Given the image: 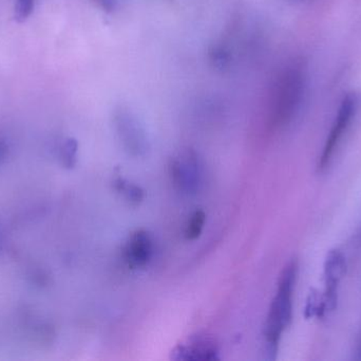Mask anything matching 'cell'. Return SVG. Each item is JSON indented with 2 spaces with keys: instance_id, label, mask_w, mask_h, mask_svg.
Segmentation results:
<instances>
[{
  "instance_id": "obj_15",
  "label": "cell",
  "mask_w": 361,
  "mask_h": 361,
  "mask_svg": "<svg viewBox=\"0 0 361 361\" xmlns=\"http://www.w3.org/2000/svg\"><path fill=\"white\" fill-rule=\"evenodd\" d=\"M93 1L106 12H112L116 6V0H93Z\"/></svg>"
},
{
  "instance_id": "obj_11",
  "label": "cell",
  "mask_w": 361,
  "mask_h": 361,
  "mask_svg": "<svg viewBox=\"0 0 361 361\" xmlns=\"http://www.w3.org/2000/svg\"><path fill=\"white\" fill-rule=\"evenodd\" d=\"M205 222V213L201 211V210L195 211L189 218L188 223H187L186 228H185V237L189 239V241L197 239L201 235L202 231H203Z\"/></svg>"
},
{
  "instance_id": "obj_4",
  "label": "cell",
  "mask_w": 361,
  "mask_h": 361,
  "mask_svg": "<svg viewBox=\"0 0 361 361\" xmlns=\"http://www.w3.org/2000/svg\"><path fill=\"white\" fill-rule=\"evenodd\" d=\"M169 174L173 186L184 193H195L201 182V167L197 154L186 150L169 165Z\"/></svg>"
},
{
  "instance_id": "obj_1",
  "label": "cell",
  "mask_w": 361,
  "mask_h": 361,
  "mask_svg": "<svg viewBox=\"0 0 361 361\" xmlns=\"http://www.w3.org/2000/svg\"><path fill=\"white\" fill-rule=\"evenodd\" d=\"M298 275V264L292 261L286 265L280 276L277 292L271 302L265 324V339L267 351L271 358H275L279 347L280 339L284 331L290 326L293 317V296Z\"/></svg>"
},
{
  "instance_id": "obj_8",
  "label": "cell",
  "mask_w": 361,
  "mask_h": 361,
  "mask_svg": "<svg viewBox=\"0 0 361 361\" xmlns=\"http://www.w3.org/2000/svg\"><path fill=\"white\" fill-rule=\"evenodd\" d=\"M218 348L212 339L199 337L176 348L173 358L176 360H218Z\"/></svg>"
},
{
  "instance_id": "obj_16",
  "label": "cell",
  "mask_w": 361,
  "mask_h": 361,
  "mask_svg": "<svg viewBox=\"0 0 361 361\" xmlns=\"http://www.w3.org/2000/svg\"><path fill=\"white\" fill-rule=\"evenodd\" d=\"M6 155H8V146L4 141H0V165L6 160Z\"/></svg>"
},
{
  "instance_id": "obj_12",
  "label": "cell",
  "mask_w": 361,
  "mask_h": 361,
  "mask_svg": "<svg viewBox=\"0 0 361 361\" xmlns=\"http://www.w3.org/2000/svg\"><path fill=\"white\" fill-rule=\"evenodd\" d=\"M78 156V142L74 139H67L61 148V160L63 167L71 169L75 165Z\"/></svg>"
},
{
  "instance_id": "obj_7",
  "label": "cell",
  "mask_w": 361,
  "mask_h": 361,
  "mask_svg": "<svg viewBox=\"0 0 361 361\" xmlns=\"http://www.w3.org/2000/svg\"><path fill=\"white\" fill-rule=\"evenodd\" d=\"M152 239L146 230H137L129 237L124 248V258L130 268L146 266L152 256Z\"/></svg>"
},
{
  "instance_id": "obj_3",
  "label": "cell",
  "mask_w": 361,
  "mask_h": 361,
  "mask_svg": "<svg viewBox=\"0 0 361 361\" xmlns=\"http://www.w3.org/2000/svg\"><path fill=\"white\" fill-rule=\"evenodd\" d=\"M356 107H357V103H356L355 97L348 95L341 103L334 124H333L332 129H331L330 135H329L326 144H324L322 154L320 155L317 165L318 171H326L329 165H331V161L334 157L339 143L343 140L345 131L349 129L350 124H351L352 120L355 116Z\"/></svg>"
},
{
  "instance_id": "obj_13",
  "label": "cell",
  "mask_w": 361,
  "mask_h": 361,
  "mask_svg": "<svg viewBox=\"0 0 361 361\" xmlns=\"http://www.w3.org/2000/svg\"><path fill=\"white\" fill-rule=\"evenodd\" d=\"M35 0H16L15 2V18L18 21H25L29 18L34 10Z\"/></svg>"
},
{
  "instance_id": "obj_5",
  "label": "cell",
  "mask_w": 361,
  "mask_h": 361,
  "mask_svg": "<svg viewBox=\"0 0 361 361\" xmlns=\"http://www.w3.org/2000/svg\"><path fill=\"white\" fill-rule=\"evenodd\" d=\"M347 271L345 256L339 250H331L324 266V290L322 292L326 312L334 311L338 301V288Z\"/></svg>"
},
{
  "instance_id": "obj_10",
  "label": "cell",
  "mask_w": 361,
  "mask_h": 361,
  "mask_svg": "<svg viewBox=\"0 0 361 361\" xmlns=\"http://www.w3.org/2000/svg\"><path fill=\"white\" fill-rule=\"evenodd\" d=\"M114 188L131 203H139L144 199L143 190L140 187L118 178L114 182Z\"/></svg>"
},
{
  "instance_id": "obj_2",
  "label": "cell",
  "mask_w": 361,
  "mask_h": 361,
  "mask_svg": "<svg viewBox=\"0 0 361 361\" xmlns=\"http://www.w3.org/2000/svg\"><path fill=\"white\" fill-rule=\"evenodd\" d=\"M274 107V121L277 124L286 122L297 110L302 95V76L298 70H288L278 85Z\"/></svg>"
},
{
  "instance_id": "obj_9",
  "label": "cell",
  "mask_w": 361,
  "mask_h": 361,
  "mask_svg": "<svg viewBox=\"0 0 361 361\" xmlns=\"http://www.w3.org/2000/svg\"><path fill=\"white\" fill-rule=\"evenodd\" d=\"M326 312V303H324L322 292L313 290L310 292L307 299V304H305V318L311 319V318H322Z\"/></svg>"
},
{
  "instance_id": "obj_14",
  "label": "cell",
  "mask_w": 361,
  "mask_h": 361,
  "mask_svg": "<svg viewBox=\"0 0 361 361\" xmlns=\"http://www.w3.org/2000/svg\"><path fill=\"white\" fill-rule=\"evenodd\" d=\"M210 55H212V61H214V66L219 69H223L229 63V53L222 47L214 48V50L210 52Z\"/></svg>"
},
{
  "instance_id": "obj_6",
  "label": "cell",
  "mask_w": 361,
  "mask_h": 361,
  "mask_svg": "<svg viewBox=\"0 0 361 361\" xmlns=\"http://www.w3.org/2000/svg\"><path fill=\"white\" fill-rule=\"evenodd\" d=\"M116 131L129 154L142 155L146 150V137L137 119L127 112H118L114 117Z\"/></svg>"
}]
</instances>
